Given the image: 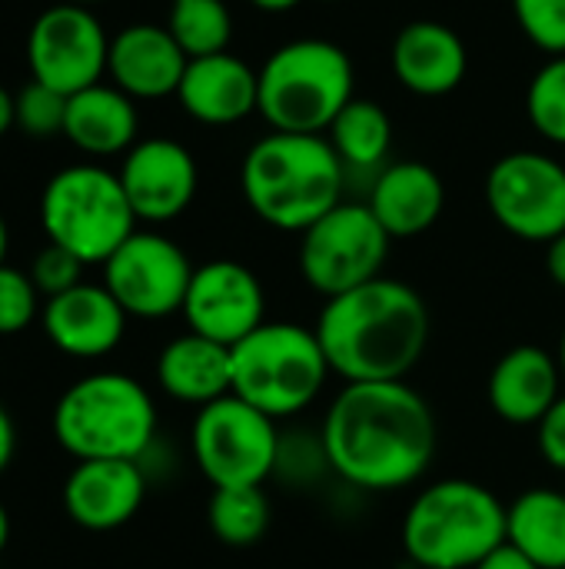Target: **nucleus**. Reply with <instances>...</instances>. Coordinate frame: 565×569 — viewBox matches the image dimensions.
Masks as SVG:
<instances>
[{
    "mask_svg": "<svg viewBox=\"0 0 565 569\" xmlns=\"http://www.w3.org/2000/svg\"><path fill=\"white\" fill-rule=\"evenodd\" d=\"M180 313L193 333L236 347L266 323V297L250 267L236 260H210L193 270Z\"/></svg>",
    "mask_w": 565,
    "mask_h": 569,
    "instance_id": "obj_14",
    "label": "nucleus"
},
{
    "mask_svg": "<svg viewBox=\"0 0 565 569\" xmlns=\"http://www.w3.org/2000/svg\"><path fill=\"white\" fill-rule=\"evenodd\" d=\"M190 57L157 23H133L110 40L107 73L133 100H160L180 90Z\"/></svg>",
    "mask_w": 565,
    "mask_h": 569,
    "instance_id": "obj_18",
    "label": "nucleus"
},
{
    "mask_svg": "<svg viewBox=\"0 0 565 569\" xmlns=\"http://www.w3.org/2000/svg\"><path fill=\"white\" fill-rule=\"evenodd\" d=\"M17 123V100L0 87V137Z\"/></svg>",
    "mask_w": 565,
    "mask_h": 569,
    "instance_id": "obj_38",
    "label": "nucleus"
},
{
    "mask_svg": "<svg viewBox=\"0 0 565 569\" xmlns=\"http://www.w3.org/2000/svg\"><path fill=\"white\" fill-rule=\"evenodd\" d=\"M390 233L370 203H336L300 240V273L326 300L350 293L376 277L390 253Z\"/></svg>",
    "mask_w": 565,
    "mask_h": 569,
    "instance_id": "obj_10",
    "label": "nucleus"
},
{
    "mask_svg": "<svg viewBox=\"0 0 565 569\" xmlns=\"http://www.w3.org/2000/svg\"><path fill=\"white\" fill-rule=\"evenodd\" d=\"M176 100L200 123H240L260 103V73L226 50L196 57L186 63Z\"/></svg>",
    "mask_w": 565,
    "mask_h": 569,
    "instance_id": "obj_19",
    "label": "nucleus"
},
{
    "mask_svg": "<svg viewBox=\"0 0 565 569\" xmlns=\"http://www.w3.org/2000/svg\"><path fill=\"white\" fill-rule=\"evenodd\" d=\"M7 540H10V517H7V510H3V503H0V553H3V547H7Z\"/></svg>",
    "mask_w": 565,
    "mask_h": 569,
    "instance_id": "obj_40",
    "label": "nucleus"
},
{
    "mask_svg": "<svg viewBox=\"0 0 565 569\" xmlns=\"http://www.w3.org/2000/svg\"><path fill=\"white\" fill-rule=\"evenodd\" d=\"M506 543L539 569H565V497L526 490L506 507Z\"/></svg>",
    "mask_w": 565,
    "mask_h": 569,
    "instance_id": "obj_25",
    "label": "nucleus"
},
{
    "mask_svg": "<svg viewBox=\"0 0 565 569\" xmlns=\"http://www.w3.org/2000/svg\"><path fill=\"white\" fill-rule=\"evenodd\" d=\"M313 330L346 383L406 380L430 343V307L410 283L376 277L326 300Z\"/></svg>",
    "mask_w": 565,
    "mask_h": 569,
    "instance_id": "obj_2",
    "label": "nucleus"
},
{
    "mask_svg": "<svg viewBox=\"0 0 565 569\" xmlns=\"http://www.w3.org/2000/svg\"><path fill=\"white\" fill-rule=\"evenodd\" d=\"M486 203L506 233L553 243L565 233V167L536 150L506 153L486 177Z\"/></svg>",
    "mask_w": 565,
    "mask_h": 569,
    "instance_id": "obj_11",
    "label": "nucleus"
},
{
    "mask_svg": "<svg viewBox=\"0 0 565 569\" xmlns=\"http://www.w3.org/2000/svg\"><path fill=\"white\" fill-rule=\"evenodd\" d=\"M167 30L173 33L180 50L196 60L226 50L233 37V17L223 0H173Z\"/></svg>",
    "mask_w": 565,
    "mask_h": 569,
    "instance_id": "obj_28",
    "label": "nucleus"
},
{
    "mask_svg": "<svg viewBox=\"0 0 565 569\" xmlns=\"http://www.w3.org/2000/svg\"><path fill=\"white\" fill-rule=\"evenodd\" d=\"M67 3H80V7H90V3H100V0H67Z\"/></svg>",
    "mask_w": 565,
    "mask_h": 569,
    "instance_id": "obj_43",
    "label": "nucleus"
},
{
    "mask_svg": "<svg viewBox=\"0 0 565 569\" xmlns=\"http://www.w3.org/2000/svg\"><path fill=\"white\" fill-rule=\"evenodd\" d=\"M83 267H87V263H83L80 257H73L70 250H63V247H57V243H47V247L33 257V263H30V280H33L37 293L50 300V297H60V293L73 290L77 283H83V280H80Z\"/></svg>",
    "mask_w": 565,
    "mask_h": 569,
    "instance_id": "obj_33",
    "label": "nucleus"
},
{
    "mask_svg": "<svg viewBox=\"0 0 565 569\" xmlns=\"http://www.w3.org/2000/svg\"><path fill=\"white\" fill-rule=\"evenodd\" d=\"M123 330L127 310L113 300L107 287L77 283L73 290L43 303V333L67 357H107L123 340Z\"/></svg>",
    "mask_w": 565,
    "mask_h": 569,
    "instance_id": "obj_17",
    "label": "nucleus"
},
{
    "mask_svg": "<svg viewBox=\"0 0 565 569\" xmlns=\"http://www.w3.org/2000/svg\"><path fill=\"white\" fill-rule=\"evenodd\" d=\"M523 33L546 53H565V0H513Z\"/></svg>",
    "mask_w": 565,
    "mask_h": 569,
    "instance_id": "obj_31",
    "label": "nucleus"
},
{
    "mask_svg": "<svg viewBox=\"0 0 565 569\" xmlns=\"http://www.w3.org/2000/svg\"><path fill=\"white\" fill-rule=\"evenodd\" d=\"M326 467L356 490L390 493L416 483L436 457V417L406 383H346L320 430Z\"/></svg>",
    "mask_w": 565,
    "mask_h": 569,
    "instance_id": "obj_1",
    "label": "nucleus"
},
{
    "mask_svg": "<svg viewBox=\"0 0 565 569\" xmlns=\"http://www.w3.org/2000/svg\"><path fill=\"white\" fill-rule=\"evenodd\" d=\"M476 569H539L526 553H519L516 547H509V543H503L500 550H493L483 563Z\"/></svg>",
    "mask_w": 565,
    "mask_h": 569,
    "instance_id": "obj_35",
    "label": "nucleus"
},
{
    "mask_svg": "<svg viewBox=\"0 0 565 569\" xmlns=\"http://www.w3.org/2000/svg\"><path fill=\"white\" fill-rule=\"evenodd\" d=\"M40 293L30 280V273H20L13 267H0V337H13L23 333L33 317H37V303Z\"/></svg>",
    "mask_w": 565,
    "mask_h": 569,
    "instance_id": "obj_32",
    "label": "nucleus"
},
{
    "mask_svg": "<svg viewBox=\"0 0 565 569\" xmlns=\"http://www.w3.org/2000/svg\"><path fill=\"white\" fill-rule=\"evenodd\" d=\"M536 443L543 460L553 470L565 473V393L549 407V413L536 423Z\"/></svg>",
    "mask_w": 565,
    "mask_h": 569,
    "instance_id": "obj_34",
    "label": "nucleus"
},
{
    "mask_svg": "<svg viewBox=\"0 0 565 569\" xmlns=\"http://www.w3.org/2000/svg\"><path fill=\"white\" fill-rule=\"evenodd\" d=\"M157 383L180 403L206 407L233 393V353L230 347L190 330L160 350Z\"/></svg>",
    "mask_w": 565,
    "mask_h": 569,
    "instance_id": "obj_23",
    "label": "nucleus"
},
{
    "mask_svg": "<svg viewBox=\"0 0 565 569\" xmlns=\"http://www.w3.org/2000/svg\"><path fill=\"white\" fill-rule=\"evenodd\" d=\"M110 57V40L100 20L80 3L43 10L27 33V63L37 83L67 97L100 83Z\"/></svg>",
    "mask_w": 565,
    "mask_h": 569,
    "instance_id": "obj_12",
    "label": "nucleus"
},
{
    "mask_svg": "<svg viewBox=\"0 0 565 569\" xmlns=\"http://www.w3.org/2000/svg\"><path fill=\"white\" fill-rule=\"evenodd\" d=\"M446 207V187L440 173L420 160H403L386 167L370 193V210L393 240H410L426 233Z\"/></svg>",
    "mask_w": 565,
    "mask_h": 569,
    "instance_id": "obj_22",
    "label": "nucleus"
},
{
    "mask_svg": "<svg viewBox=\"0 0 565 569\" xmlns=\"http://www.w3.org/2000/svg\"><path fill=\"white\" fill-rule=\"evenodd\" d=\"M503 543L506 507L476 480H440L403 517V547L420 569H476Z\"/></svg>",
    "mask_w": 565,
    "mask_h": 569,
    "instance_id": "obj_4",
    "label": "nucleus"
},
{
    "mask_svg": "<svg viewBox=\"0 0 565 569\" xmlns=\"http://www.w3.org/2000/svg\"><path fill=\"white\" fill-rule=\"evenodd\" d=\"M47 240L83 263H107L123 240L137 233V213L123 193L120 173L77 163L50 177L40 197Z\"/></svg>",
    "mask_w": 565,
    "mask_h": 569,
    "instance_id": "obj_8",
    "label": "nucleus"
},
{
    "mask_svg": "<svg viewBox=\"0 0 565 569\" xmlns=\"http://www.w3.org/2000/svg\"><path fill=\"white\" fill-rule=\"evenodd\" d=\"M193 270L186 253L160 233H133L103 263V287L127 317L160 320L183 310Z\"/></svg>",
    "mask_w": 565,
    "mask_h": 569,
    "instance_id": "obj_13",
    "label": "nucleus"
},
{
    "mask_svg": "<svg viewBox=\"0 0 565 569\" xmlns=\"http://www.w3.org/2000/svg\"><path fill=\"white\" fill-rule=\"evenodd\" d=\"M13 450H17V427H13L10 413L0 407V473L10 467V460H13Z\"/></svg>",
    "mask_w": 565,
    "mask_h": 569,
    "instance_id": "obj_36",
    "label": "nucleus"
},
{
    "mask_svg": "<svg viewBox=\"0 0 565 569\" xmlns=\"http://www.w3.org/2000/svg\"><path fill=\"white\" fill-rule=\"evenodd\" d=\"M546 270H549L553 283L565 290V233L549 243V250H546Z\"/></svg>",
    "mask_w": 565,
    "mask_h": 569,
    "instance_id": "obj_37",
    "label": "nucleus"
},
{
    "mask_svg": "<svg viewBox=\"0 0 565 569\" xmlns=\"http://www.w3.org/2000/svg\"><path fill=\"white\" fill-rule=\"evenodd\" d=\"M3 257H7V223L0 217V267H3Z\"/></svg>",
    "mask_w": 565,
    "mask_h": 569,
    "instance_id": "obj_41",
    "label": "nucleus"
},
{
    "mask_svg": "<svg viewBox=\"0 0 565 569\" xmlns=\"http://www.w3.org/2000/svg\"><path fill=\"white\" fill-rule=\"evenodd\" d=\"M563 370L543 347L523 343L500 357L490 373V407L513 427H536L563 397Z\"/></svg>",
    "mask_w": 565,
    "mask_h": 569,
    "instance_id": "obj_20",
    "label": "nucleus"
},
{
    "mask_svg": "<svg viewBox=\"0 0 565 569\" xmlns=\"http://www.w3.org/2000/svg\"><path fill=\"white\" fill-rule=\"evenodd\" d=\"M137 127H140V117H137L133 97H127L120 87L93 83L70 97L63 137L83 153L110 157V153H123L133 147Z\"/></svg>",
    "mask_w": 565,
    "mask_h": 569,
    "instance_id": "obj_24",
    "label": "nucleus"
},
{
    "mask_svg": "<svg viewBox=\"0 0 565 569\" xmlns=\"http://www.w3.org/2000/svg\"><path fill=\"white\" fill-rule=\"evenodd\" d=\"M390 63L396 80L420 97L453 93L470 67L466 43L456 30L440 20H413L406 23L390 50Z\"/></svg>",
    "mask_w": 565,
    "mask_h": 569,
    "instance_id": "obj_21",
    "label": "nucleus"
},
{
    "mask_svg": "<svg viewBox=\"0 0 565 569\" xmlns=\"http://www.w3.org/2000/svg\"><path fill=\"white\" fill-rule=\"evenodd\" d=\"M190 443L193 460L213 490L263 487L276 473L283 447L276 420L233 393L200 407Z\"/></svg>",
    "mask_w": 565,
    "mask_h": 569,
    "instance_id": "obj_9",
    "label": "nucleus"
},
{
    "mask_svg": "<svg viewBox=\"0 0 565 569\" xmlns=\"http://www.w3.org/2000/svg\"><path fill=\"white\" fill-rule=\"evenodd\" d=\"M57 443L80 460H140L157 437V407L127 373H90L53 407Z\"/></svg>",
    "mask_w": 565,
    "mask_h": 569,
    "instance_id": "obj_5",
    "label": "nucleus"
},
{
    "mask_svg": "<svg viewBox=\"0 0 565 569\" xmlns=\"http://www.w3.org/2000/svg\"><path fill=\"white\" fill-rule=\"evenodd\" d=\"M346 167L320 133H280L256 140L240 167V187L250 210L286 233L310 230L343 203Z\"/></svg>",
    "mask_w": 565,
    "mask_h": 569,
    "instance_id": "obj_3",
    "label": "nucleus"
},
{
    "mask_svg": "<svg viewBox=\"0 0 565 569\" xmlns=\"http://www.w3.org/2000/svg\"><path fill=\"white\" fill-rule=\"evenodd\" d=\"M330 143L343 167L373 170L386 160L393 143V123L376 100H350L330 123Z\"/></svg>",
    "mask_w": 565,
    "mask_h": 569,
    "instance_id": "obj_26",
    "label": "nucleus"
},
{
    "mask_svg": "<svg viewBox=\"0 0 565 569\" xmlns=\"http://www.w3.org/2000/svg\"><path fill=\"white\" fill-rule=\"evenodd\" d=\"M250 3L260 10H270V13H283V10H293L300 0H250Z\"/></svg>",
    "mask_w": 565,
    "mask_h": 569,
    "instance_id": "obj_39",
    "label": "nucleus"
},
{
    "mask_svg": "<svg viewBox=\"0 0 565 569\" xmlns=\"http://www.w3.org/2000/svg\"><path fill=\"white\" fill-rule=\"evenodd\" d=\"M556 360H559V370H563V380H565V333H563V340H559V357H556Z\"/></svg>",
    "mask_w": 565,
    "mask_h": 569,
    "instance_id": "obj_42",
    "label": "nucleus"
},
{
    "mask_svg": "<svg viewBox=\"0 0 565 569\" xmlns=\"http://www.w3.org/2000/svg\"><path fill=\"white\" fill-rule=\"evenodd\" d=\"M120 183L137 220L167 223L193 203L200 173L193 153L183 143L153 137L127 150Z\"/></svg>",
    "mask_w": 565,
    "mask_h": 569,
    "instance_id": "obj_15",
    "label": "nucleus"
},
{
    "mask_svg": "<svg viewBox=\"0 0 565 569\" xmlns=\"http://www.w3.org/2000/svg\"><path fill=\"white\" fill-rule=\"evenodd\" d=\"M526 113L546 140L565 147V53L543 63L529 80Z\"/></svg>",
    "mask_w": 565,
    "mask_h": 569,
    "instance_id": "obj_29",
    "label": "nucleus"
},
{
    "mask_svg": "<svg viewBox=\"0 0 565 569\" xmlns=\"http://www.w3.org/2000/svg\"><path fill=\"white\" fill-rule=\"evenodd\" d=\"M67 93L30 80L17 97V123L27 137H57L67 123Z\"/></svg>",
    "mask_w": 565,
    "mask_h": 569,
    "instance_id": "obj_30",
    "label": "nucleus"
},
{
    "mask_svg": "<svg viewBox=\"0 0 565 569\" xmlns=\"http://www.w3.org/2000/svg\"><path fill=\"white\" fill-rule=\"evenodd\" d=\"M147 497V477L137 460H80L63 483L67 517L93 533L130 523Z\"/></svg>",
    "mask_w": 565,
    "mask_h": 569,
    "instance_id": "obj_16",
    "label": "nucleus"
},
{
    "mask_svg": "<svg viewBox=\"0 0 565 569\" xmlns=\"http://www.w3.org/2000/svg\"><path fill=\"white\" fill-rule=\"evenodd\" d=\"M206 520L220 543L253 547L270 530V500L263 487H223L213 490Z\"/></svg>",
    "mask_w": 565,
    "mask_h": 569,
    "instance_id": "obj_27",
    "label": "nucleus"
},
{
    "mask_svg": "<svg viewBox=\"0 0 565 569\" xmlns=\"http://www.w3.org/2000/svg\"><path fill=\"white\" fill-rule=\"evenodd\" d=\"M353 100V63L330 40H290L270 53L260 70L256 113L280 133L330 130L336 113Z\"/></svg>",
    "mask_w": 565,
    "mask_h": 569,
    "instance_id": "obj_6",
    "label": "nucleus"
},
{
    "mask_svg": "<svg viewBox=\"0 0 565 569\" xmlns=\"http://www.w3.org/2000/svg\"><path fill=\"white\" fill-rule=\"evenodd\" d=\"M233 353V397L263 410L273 420L303 413L333 373L316 330L283 320H266L243 337Z\"/></svg>",
    "mask_w": 565,
    "mask_h": 569,
    "instance_id": "obj_7",
    "label": "nucleus"
}]
</instances>
